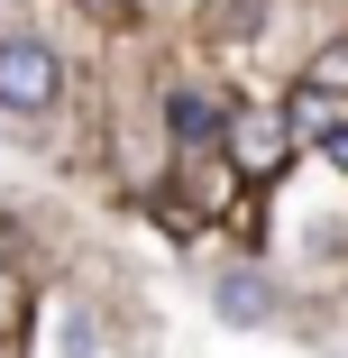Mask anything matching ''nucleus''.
<instances>
[{"label":"nucleus","mask_w":348,"mask_h":358,"mask_svg":"<svg viewBox=\"0 0 348 358\" xmlns=\"http://www.w3.org/2000/svg\"><path fill=\"white\" fill-rule=\"evenodd\" d=\"M220 313H229V322H257V313H266V285H257V275H229V285H220Z\"/></svg>","instance_id":"nucleus-5"},{"label":"nucleus","mask_w":348,"mask_h":358,"mask_svg":"<svg viewBox=\"0 0 348 358\" xmlns=\"http://www.w3.org/2000/svg\"><path fill=\"white\" fill-rule=\"evenodd\" d=\"M92 19H110V28H128V0H83Z\"/></svg>","instance_id":"nucleus-8"},{"label":"nucleus","mask_w":348,"mask_h":358,"mask_svg":"<svg viewBox=\"0 0 348 358\" xmlns=\"http://www.w3.org/2000/svg\"><path fill=\"white\" fill-rule=\"evenodd\" d=\"M229 166L239 175H275V166H285L294 157V129H285V101H248V110H229Z\"/></svg>","instance_id":"nucleus-2"},{"label":"nucleus","mask_w":348,"mask_h":358,"mask_svg":"<svg viewBox=\"0 0 348 358\" xmlns=\"http://www.w3.org/2000/svg\"><path fill=\"white\" fill-rule=\"evenodd\" d=\"M64 101V64L46 37H0V110H19V120H46Z\"/></svg>","instance_id":"nucleus-1"},{"label":"nucleus","mask_w":348,"mask_h":358,"mask_svg":"<svg viewBox=\"0 0 348 358\" xmlns=\"http://www.w3.org/2000/svg\"><path fill=\"white\" fill-rule=\"evenodd\" d=\"M303 83H312V92H348V46H321Z\"/></svg>","instance_id":"nucleus-6"},{"label":"nucleus","mask_w":348,"mask_h":358,"mask_svg":"<svg viewBox=\"0 0 348 358\" xmlns=\"http://www.w3.org/2000/svg\"><path fill=\"white\" fill-rule=\"evenodd\" d=\"M285 129H294V148H303V138H312V148H330V138L348 129V101H339V92L294 83V92H285Z\"/></svg>","instance_id":"nucleus-3"},{"label":"nucleus","mask_w":348,"mask_h":358,"mask_svg":"<svg viewBox=\"0 0 348 358\" xmlns=\"http://www.w3.org/2000/svg\"><path fill=\"white\" fill-rule=\"evenodd\" d=\"M321 157H330V166H339V175H348V129H339V138H330V148H321Z\"/></svg>","instance_id":"nucleus-9"},{"label":"nucleus","mask_w":348,"mask_h":358,"mask_svg":"<svg viewBox=\"0 0 348 358\" xmlns=\"http://www.w3.org/2000/svg\"><path fill=\"white\" fill-rule=\"evenodd\" d=\"M248 19H257V0H211V37H248Z\"/></svg>","instance_id":"nucleus-7"},{"label":"nucleus","mask_w":348,"mask_h":358,"mask_svg":"<svg viewBox=\"0 0 348 358\" xmlns=\"http://www.w3.org/2000/svg\"><path fill=\"white\" fill-rule=\"evenodd\" d=\"M165 129H174V148H211V138L229 129V110H220L211 92H174V101H165Z\"/></svg>","instance_id":"nucleus-4"}]
</instances>
